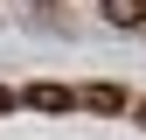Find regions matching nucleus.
Listing matches in <instances>:
<instances>
[{
  "instance_id": "1",
  "label": "nucleus",
  "mask_w": 146,
  "mask_h": 140,
  "mask_svg": "<svg viewBox=\"0 0 146 140\" xmlns=\"http://www.w3.org/2000/svg\"><path fill=\"white\" fill-rule=\"evenodd\" d=\"M28 105H35V112H70V105H77V91H63V84H35Z\"/></svg>"
},
{
  "instance_id": "3",
  "label": "nucleus",
  "mask_w": 146,
  "mask_h": 140,
  "mask_svg": "<svg viewBox=\"0 0 146 140\" xmlns=\"http://www.w3.org/2000/svg\"><path fill=\"white\" fill-rule=\"evenodd\" d=\"M84 105H90V112H125V91H118V84H90Z\"/></svg>"
},
{
  "instance_id": "5",
  "label": "nucleus",
  "mask_w": 146,
  "mask_h": 140,
  "mask_svg": "<svg viewBox=\"0 0 146 140\" xmlns=\"http://www.w3.org/2000/svg\"><path fill=\"white\" fill-rule=\"evenodd\" d=\"M35 7H56V0H35Z\"/></svg>"
},
{
  "instance_id": "6",
  "label": "nucleus",
  "mask_w": 146,
  "mask_h": 140,
  "mask_svg": "<svg viewBox=\"0 0 146 140\" xmlns=\"http://www.w3.org/2000/svg\"><path fill=\"white\" fill-rule=\"evenodd\" d=\"M139 126H146V105H139Z\"/></svg>"
},
{
  "instance_id": "2",
  "label": "nucleus",
  "mask_w": 146,
  "mask_h": 140,
  "mask_svg": "<svg viewBox=\"0 0 146 140\" xmlns=\"http://www.w3.org/2000/svg\"><path fill=\"white\" fill-rule=\"evenodd\" d=\"M104 21L111 28H146V0H104Z\"/></svg>"
},
{
  "instance_id": "4",
  "label": "nucleus",
  "mask_w": 146,
  "mask_h": 140,
  "mask_svg": "<svg viewBox=\"0 0 146 140\" xmlns=\"http://www.w3.org/2000/svg\"><path fill=\"white\" fill-rule=\"evenodd\" d=\"M7 105H14V91H7V84H0V112H7Z\"/></svg>"
}]
</instances>
